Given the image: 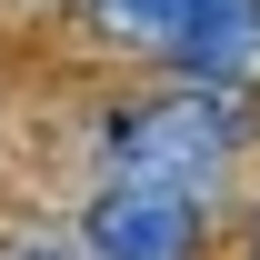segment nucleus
Here are the masks:
<instances>
[{
    "label": "nucleus",
    "instance_id": "obj_3",
    "mask_svg": "<svg viewBox=\"0 0 260 260\" xmlns=\"http://www.w3.org/2000/svg\"><path fill=\"white\" fill-rule=\"evenodd\" d=\"M250 60H260V0H200L180 50H170V70H190L200 90H230Z\"/></svg>",
    "mask_w": 260,
    "mask_h": 260
},
{
    "label": "nucleus",
    "instance_id": "obj_4",
    "mask_svg": "<svg viewBox=\"0 0 260 260\" xmlns=\"http://www.w3.org/2000/svg\"><path fill=\"white\" fill-rule=\"evenodd\" d=\"M200 0H90V30L110 40V50H180V30H190Z\"/></svg>",
    "mask_w": 260,
    "mask_h": 260
},
{
    "label": "nucleus",
    "instance_id": "obj_6",
    "mask_svg": "<svg viewBox=\"0 0 260 260\" xmlns=\"http://www.w3.org/2000/svg\"><path fill=\"white\" fill-rule=\"evenodd\" d=\"M250 230H260V220H250Z\"/></svg>",
    "mask_w": 260,
    "mask_h": 260
},
{
    "label": "nucleus",
    "instance_id": "obj_2",
    "mask_svg": "<svg viewBox=\"0 0 260 260\" xmlns=\"http://www.w3.org/2000/svg\"><path fill=\"white\" fill-rule=\"evenodd\" d=\"M80 250L90 260H190L200 250V190L110 180V190L80 210Z\"/></svg>",
    "mask_w": 260,
    "mask_h": 260
},
{
    "label": "nucleus",
    "instance_id": "obj_1",
    "mask_svg": "<svg viewBox=\"0 0 260 260\" xmlns=\"http://www.w3.org/2000/svg\"><path fill=\"white\" fill-rule=\"evenodd\" d=\"M260 120H240L230 90H190V100H150L110 120V160L120 180H160V190H210L230 160V140H250Z\"/></svg>",
    "mask_w": 260,
    "mask_h": 260
},
{
    "label": "nucleus",
    "instance_id": "obj_5",
    "mask_svg": "<svg viewBox=\"0 0 260 260\" xmlns=\"http://www.w3.org/2000/svg\"><path fill=\"white\" fill-rule=\"evenodd\" d=\"M10 260H80V250H10Z\"/></svg>",
    "mask_w": 260,
    "mask_h": 260
}]
</instances>
